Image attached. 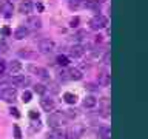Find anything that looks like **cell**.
<instances>
[{
  "label": "cell",
  "instance_id": "cell-22",
  "mask_svg": "<svg viewBox=\"0 0 148 139\" xmlns=\"http://www.w3.org/2000/svg\"><path fill=\"white\" fill-rule=\"evenodd\" d=\"M31 97H32V93H31V91H28V90L23 91V94H22V100L25 102V104H28V102L31 100Z\"/></svg>",
  "mask_w": 148,
  "mask_h": 139
},
{
  "label": "cell",
  "instance_id": "cell-11",
  "mask_svg": "<svg viewBox=\"0 0 148 139\" xmlns=\"http://www.w3.org/2000/svg\"><path fill=\"white\" fill-rule=\"evenodd\" d=\"M83 53H85V50H83L82 45H74V46H71V50H69V56H71V57H74V59L82 57Z\"/></svg>",
  "mask_w": 148,
  "mask_h": 139
},
{
  "label": "cell",
  "instance_id": "cell-29",
  "mask_svg": "<svg viewBox=\"0 0 148 139\" xmlns=\"http://www.w3.org/2000/svg\"><path fill=\"white\" fill-rule=\"evenodd\" d=\"M9 111H11V114H14V118H20V113H18L17 108H11Z\"/></svg>",
  "mask_w": 148,
  "mask_h": 139
},
{
  "label": "cell",
  "instance_id": "cell-30",
  "mask_svg": "<svg viewBox=\"0 0 148 139\" xmlns=\"http://www.w3.org/2000/svg\"><path fill=\"white\" fill-rule=\"evenodd\" d=\"M77 23H79V17H74V19H71V22H69V25H71V26L74 28V26H77Z\"/></svg>",
  "mask_w": 148,
  "mask_h": 139
},
{
  "label": "cell",
  "instance_id": "cell-23",
  "mask_svg": "<svg viewBox=\"0 0 148 139\" xmlns=\"http://www.w3.org/2000/svg\"><path fill=\"white\" fill-rule=\"evenodd\" d=\"M68 62H69V60H68L66 56H59V57H57V63L62 65V67H66Z\"/></svg>",
  "mask_w": 148,
  "mask_h": 139
},
{
  "label": "cell",
  "instance_id": "cell-9",
  "mask_svg": "<svg viewBox=\"0 0 148 139\" xmlns=\"http://www.w3.org/2000/svg\"><path fill=\"white\" fill-rule=\"evenodd\" d=\"M40 107L43 108L45 111H53L56 108V104H54V100L53 99H49V97H42L40 99Z\"/></svg>",
  "mask_w": 148,
  "mask_h": 139
},
{
  "label": "cell",
  "instance_id": "cell-5",
  "mask_svg": "<svg viewBox=\"0 0 148 139\" xmlns=\"http://www.w3.org/2000/svg\"><path fill=\"white\" fill-rule=\"evenodd\" d=\"M28 70H29L32 74H36L37 77L43 79V81H48L49 79V73L46 71L45 68H42V67H37V65H28Z\"/></svg>",
  "mask_w": 148,
  "mask_h": 139
},
{
  "label": "cell",
  "instance_id": "cell-25",
  "mask_svg": "<svg viewBox=\"0 0 148 139\" xmlns=\"http://www.w3.org/2000/svg\"><path fill=\"white\" fill-rule=\"evenodd\" d=\"M80 2H82V0H69V8H71V9H76V8H79V5H80Z\"/></svg>",
  "mask_w": 148,
  "mask_h": 139
},
{
  "label": "cell",
  "instance_id": "cell-21",
  "mask_svg": "<svg viewBox=\"0 0 148 139\" xmlns=\"http://www.w3.org/2000/svg\"><path fill=\"white\" fill-rule=\"evenodd\" d=\"M63 99H65V102L66 104H76V94H73V93H65L63 94Z\"/></svg>",
  "mask_w": 148,
  "mask_h": 139
},
{
  "label": "cell",
  "instance_id": "cell-28",
  "mask_svg": "<svg viewBox=\"0 0 148 139\" xmlns=\"http://www.w3.org/2000/svg\"><path fill=\"white\" fill-rule=\"evenodd\" d=\"M14 134H16V138H22V133H20V128L17 127V125H14Z\"/></svg>",
  "mask_w": 148,
  "mask_h": 139
},
{
  "label": "cell",
  "instance_id": "cell-2",
  "mask_svg": "<svg viewBox=\"0 0 148 139\" xmlns=\"http://www.w3.org/2000/svg\"><path fill=\"white\" fill-rule=\"evenodd\" d=\"M39 51L43 54H51L56 51V42L51 39H42L39 42Z\"/></svg>",
  "mask_w": 148,
  "mask_h": 139
},
{
  "label": "cell",
  "instance_id": "cell-17",
  "mask_svg": "<svg viewBox=\"0 0 148 139\" xmlns=\"http://www.w3.org/2000/svg\"><path fill=\"white\" fill-rule=\"evenodd\" d=\"M110 81H111V79H110V74L108 73H100L99 74V83H100L102 87H106L110 83Z\"/></svg>",
  "mask_w": 148,
  "mask_h": 139
},
{
  "label": "cell",
  "instance_id": "cell-10",
  "mask_svg": "<svg viewBox=\"0 0 148 139\" xmlns=\"http://www.w3.org/2000/svg\"><path fill=\"white\" fill-rule=\"evenodd\" d=\"M6 68L11 74H17V73L22 71V63L18 62V60H11V62L6 65Z\"/></svg>",
  "mask_w": 148,
  "mask_h": 139
},
{
  "label": "cell",
  "instance_id": "cell-24",
  "mask_svg": "<svg viewBox=\"0 0 148 139\" xmlns=\"http://www.w3.org/2000/svg\"><path fill=\"white\" fill-rule=\"evenodd\" d=\"M34 91L39 93V94H43V93L46 91V88H45V85H42V83H37V85L34 87Z\"/></svg>",
  "mask_w": 148,
  "mask_h": 139
},
{
  "label": "cell",
  "instance_id": "cell-31",
  "mask_svg": "<svg viewBox=\"0 0 148 139\" xmlns=\"http://www.w3.org/2000/svg\"><path fill=\"white\" fill-rule=\"evenodd\" d=\"M29 118H31V119H39V113H36V111H31V113H29Z\"/></svg>",
  "mask_w": 148,
  "mask_h": 139
},
{
  "label": "cell",
  "instance_id": "cell-12",
  "mask_svg": "<svg viewBox=\"0 0 148 139\" xmlns=\"http://www.w3.org/2000/svg\"><path fill=\"white\" fill-rule=\"evenodd\" d=\"M29 34V30H28L26 26H18L16 31H14V37H16L17 40H22V39H25V37Z\"/></svg>",
  "mask_w": 148,
  "mask_h": 139
},
{
  "label": "cell",
  "instance_id": "cell-14",
  "mask_svg": "<svg viewBox=\"0 0 148 139\" xmlns=\"http://www.w3.org/2000/svg\"><path fill=\"white\" fill-rule=\"evenodd\" d=\"M0 11L3 12L5 17H11V14H12V11H14L12 3H11V2H5V3L2 5V8H0Z\"/></svg>",
  "mask_w": 148,
  "mask_h": 139
},
{
  "label": "cell",
  "instance_id": "cell-32",
  "mask_svg": "<svg viewBox=\"0 0 148 139\" xmlns=\"http://www.w3.org/2000/svg\"><path fill=\"white\" fill-rule=\"evenodd\" d=\"M2 32H3L5 36H8V34H9V30H8V28H3V30H2Z\"/></svg>",
  "mask_w": 148,
  "mask_h": 139
},
{
  "label": "cell",
  "instance_id": "cell-1",
  "mask_svg": "<svg viewBox=\"0 0 148 139\" xmlns=\"http://www.w3.org/2000/svg\"><path fill=\"white\" fill-rule=\"evenodd\" d=\"M106 26H108V19H106L103 14H96V16L90 20V28L94 31L103 30Z\"/></svg>",
  "mask_w": 148,
  "mask_h": 139
},
{
  "label": "cell",
  "instance_id": "cell-16",
  "mask_svg": "<svg viewBox=\"0 0 148 139\" xmlns=\"http://www.w3.org/2000/svg\"><path fill=\"white\" fill-rule=\"evenodd\" d=\"M68 74H69V79H73V81H80V79L83 77L82 76V73H80V70H77V68H71L68 71Z\"/></svg>",
  "mask_w": 148,
  "mask_h": 139
},
{
  "label": "cell",
  "instance_id": "cell-27",
  "mask_svg": "<svg viewBox=\"0 0 148 139\" xmlns=\"http://www.w3.org/2000/svg\"><path fill=\"white\" fill-rule=\"evenodd\" d=\"M6 71V62L5 60H0V74H3Z\"/></svg>",
  "mask_w": 148,
  "mask_h": 139
},
{
  "label": "cell",
  "instance_id": "cell-4",
  "mask_svg": "<svg viewBox=\"0 0 148 139\" xmlns=\"http://www.w3.org/2000/svg\"><path fill=\"white\" fill-rule=\"evenodd\" d=\"M0 97H2L5 102H14V100H16V97H17V90H16V88H12V87L3 88V90L0 91Z\"/></svg>",
  "mask_w": 148,
  "mask_h": 139
},
{
  "label": "cell",
  "instance_id": "cell-7",
  "mask_svg": "<svg viewBox=\"0 0 148 139\" xmlns=\"http://www.w3.org/2000/svg\"><path fill=\"white\" fill-rule=\"evenodd\" d=\"M32 9H34V3L31 0H22L20 5H18V11L22 14H31Z\"/></svg>",
  "mask_w": 148,
  "mask_h": 139
},
{
  "label": "cell",
  "instance_id": "cell-20",
  "mask_svg": "<svg viewBox=\"0 0 148 139\" xmlns=\"http://www.w3.org/2000/svg\"><path fill=\"white\" fill-rule=\"evenodd\" d=\"M18 56H20V57H26V59H34L36 57V53L28 51V50H20V51H18Z\"/></svg>",
  "mask_w": 148,
  "mask_h": 139
},
{
  "label": "cell",
  "instance_id": "cell-18",
  "mask_svg": "<svg viewBox=\"0 0 148 139\" xmlns=\"http://www.w3.org/2000/svg\"><path fill=\"white\" fill-rule=\"evenodd\" d=\"M99 136L102 139H110L111 138V128L110 127H102L99 128Z\"/></svg>",
  "mask_w": 148,
  "mask_h": 139
},
{
  "label": "cell",
  "instance_id": "cell-15",
  "mask_svg": "<svg viewBox=\"0 0 148 139\" xmlns=\"http://www.w3.org/2000/svg\"><path fill=\"white\" fill-rule=\"evenodd\" d=\"M97 105V99L94 96H86L85 99H83V107L85 108H92V107Z\"/></svg>",
  "mask_w": 148,
  "mask_h": 139
},
{
  "label": "cell",
  "instance_id": "cell-19",
  "mask_svg": "<svg viewBox=\"0 0 148 139\" xmlns=\"http://www.w3.org/2000/svg\"><path fill=\"white\" fill-rule=\"evenodd\" d=\"M28 25L31 28H40L42 26V20L39 17H29L28 19Z\"/></svg>",
  "mask_w": 148,
  "mask_h": 139
},
{
  "label": "cell",
  "instance_id": "cell-8",
  "mask_svg": "<svg viewBox=\"0 0 148 139\" xmlns=\"http://www.w3.org/2000/svg\"><path fill=\"white\" fill-rule=\"evenodd\" d=\"M11 82L14 83V85H17V87H25V85H28V83L31 82V79L28 76H22V74H18V76H14L11 79Z\"/></svg>",
  "mask_w": 148,
  "mask_h": 139
},
{
  "label": "cell",
  "instance_id": "cell-3",
  "mask_svg": "<svg viewBox=\"0 0 148 139\" xmlns=\"http://www.w3.org/2000/svg\"><path fill=\"white\" fill-rule=\"evenodd\" d=\"M83 133V127L80 125H74V127L68 128L66 131L63 133V139H79Z\"/></svg>",
  "mask_w": 148,
  "mask_h": 139
},
{
  "label": "cell",
  "instance_id": "cell-6",
  "mask_svg": "<svg viewBox=\"0 0 148 139\" xmlns=\"http://www.w3.org/2000/svg\"><path fill=\"white\" fill-rule=\"evenodd\" d=\"M63 122H66V118L62 116V113H54L49 116V125L53 128H60Z\"/></svg>",
  "mask_w": 148,
  "mask_h": 139
},
{
  "label": "cell",
  "instance_id": "cell-13",
  "mask_svg": "<svg viewBox=\"0 0 148 139\" xmlns=\"http://www.w3.org/2000/svg\"><path fill=\"white\" fill-rule=\"evenodd\" d=\"M63 133L65 131H62L60 128H53L46 134V139H63Z\"/></svg>",
  "mask_w": 148,
  "mask_h": 139
},
{
  "label": "cell",
  "instance_id": "cell-26",
  "mask_svg": "<svg viewBox=\"0 0 148 139\" xmlns=\"http://www.w3.org/2000/svg\"><path fill=\"white\" fill-rule=\"evenodd\" d=\"M103 63H106V65L111 63V53H110V51H106L105 56H103Z\"/></svg>",
  "mask_w": 148,
  "mask_h": 139
},
{
  "label": "cell",
  "instance_id": "cell-33",
  "mask_svg": "<svg viewBox=\"0 0 148 139\" xmlns=\"http://www.w3.org/2000/svg\"><path fill=\"white\" fill-rule=\"evenodd\" d=\"M36 8L39 9V11H42V9H43V6H42V3H37V5H36Z\"/></svg>",
  "mask_w": 148,
  "mask_h": 139
}]
</instances>
